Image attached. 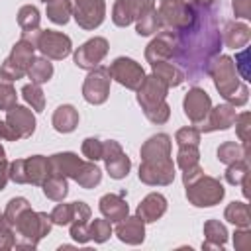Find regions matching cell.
Segmentation results:
<instances>
[{
    "label": "cell",
    "mask_w": 251,
    "mask_h": 251,
    "mask_svg": "<svg viewBox=\"0 0 251 251\" xmlns=\"http://www.w3.org/2000/svg\"><path fill=\"white\" fill-rule=\"evenodd\" d=\"M41 188H43L45 198H49L53 202H61L69 194V178L57 176V175H49L45 178V182L41 184Z\"/></svg>",
    "instance_id": "1f68e13d"
},
{
    "label": "cell",
    "mask_w": 251,
    "mask_h": 251,
    "mask_svg": "<svg viewBox=\"0 0 251 251\" xmlns=\"http://www.w3.org/2000/svg\"><path fill=\"white\" fill-rule=\"evenodd\" d=\"M82 161L84 159L78 157L73 151H59V153L49 155V171H51V175L65 176V178H73L75 180V176H76Z\"/></svg>",
    "instance_id": "ffe728a7"
},
{
    "label": "cell",
    "mask_w": 251,
    "mask_h": 251,
    "mask_svg": "<svg viewBox=\"0 0 251 251\" xmlns=\"http://www.w3.org/2000/svg\"><path fill=\"white\" fill-rule=\"evenodd\" d=\"M18 104V94H16V86H14V80L6 78L2 73H0V110H10L12 106Z\"/></svg>",
    "instance_id": "b9f144b4"
},
{
    "label": "cell",
    "mask_w": 251,
    "mask_h": 251,
    "mask_svg": "<svg viewBox=\"0 0 251 251\" xmlns=\"http://www.w3.org/2000/svg\"><path fill=\"white\" fill-rule=\"evenodd\" d=\"M235 20H251V0H231Z\"/></svg>",
    "instance_id": "f5cc1de1"
},
{
    "label": "cell",
    "mask_w": 251,
    "mask_h": 251,
    "mask_svg": "<svg viewBox=\"0 0 251 251\" xmlns=\"http://www.w3.org/2000/svg\"><path fill=\"white\" fill-rule=\"evenodd\" d=\"M35 59V45L24 37H20L14 45L10 55L4 59V63L0 65V73L10 78V80H20L27 75V69L31 65V61Z\"/></svg>",
    "instance_id": "52a82bcc"
},
{
    "label": "cell",
    "mask_w": 251,
    "mask_h": 251,
    "mask_svg": "<svg viewBox=\"0 0 251 251\" xmlns=\"http://www.w3.org/2000/svg\"><path fill=\"white\" fill-rule=\"evenodd\" d=\"M210 108H212V98L204 88L192 86V88L186 90V94L182 98V112H184V116L188 118V122L192 126L198 127L206 120Z\"/></svg>",
    "instance_id": "5bb4252c"
},
{
    "label": "cell",
    "mask_w": 251,
    "mask_h": 251,
    "mask_svg": "<svg viewBox=\"0 0 251 251\" xmlns=\"http://www.w3.org/2000/svg\"><path fill=\"white\" fill-rule=\"evenodd\" d=\"M200 163V149L198 145H178L176 151V165L184 171L188 167H194Z\"/></svg>",
    "instance_id": "7bdbcfd3"
},
{
    "label": "cell",
    "mask_w": 251,
    "mask_h": 251,
    "mask_svg": "<svg viewBox=\"0 0 251 251\" xmlns=\"http://www.w3.org/2000/svg\"><path fill=\"white\" fill-rule=\"evenodd\" d=\"M100 180H102V171H100V167H98L94 161H82V165H80V169H78V173H76V176H75V182H76L80 188L90 190V188L98 186Z\"/></svg>",
    "instance_id": "4dcf8cb0"
},
{
    "label": "cell",
    "mask_w": 251,
    "mask_h": 251,
    "mask_svg": "<svg viewBox=\"0 0 251 251\" xmlns=\"http://www.w3.org/2000/svg\"><path fill=\"white\" fill-rule=\"evenodd\" d=\"M88 233H90V241L104 243V241L110 239L114 229H112V224L106 218H94L92 222H88Z\"/></svg>",
    "instance_id": "ab89813d"
},
{
    "label": "cell",
    "mask_w": 251,
    "mask_h": 251,
    "mask_svg": "<svg viewBox=\"0 0 251 251\" xmlns=\"http://www.w3.org/2000/svg\"><path fill=\"white\" fill-rule=\"evenodd\" d=\"M176 145H200V129L196 126H186L175 133Z\"/></svg>",
    "instance_id": "7dc6e473"
},
{
    "label": "cell",
    "mask_w": 251,
    "mask_h": 251,
    "mask_svg": "<svg viewBox=\"0 0 251 251\" xmlns=\"http://www.w3.org/2000/svg\"><path fill=\"white\" fill-rule=\"evenodd\" d=\"M153 8L155 0H116L112 6V22L118 27H127Z\"/></svg>",
    "instance_id": "9a60e30c"
},
{
    "label": "cell",
    "mask_w": 251,
    "mask_h": 251,
    "mask_svg": "<svg viewBox=\"0 0 251 251\" xmlns=\"http://www.w3.org/2000/svg\"><path fill=\"white\" fill-rule=\"evenodd\" d=\"M25 165V182L31 186H41L45 178L51 175L49 171V157L45 155H31L24 159Z\"/></svg>",
    "instance_id": "484cf974"
},
{
    "label": "cell",
    "mask_w": 251,
    "mask_h": 251,
    "mask_svg": "<svg viewBox=\"0 0 251 251\" xmlns=\"http://www.w3.org/2000/svg\"><path fill=\"white\" fill-rule=\"evenodd\" d=\"M224 220L233 224L235 227H251V214H249L247 202H241V200L229 202L224 210Z\"/></svg>",
    "instance_id": "f546056e"
},
{
    "label": "cell",
    "mask_w": 251,
    "mask_h": 251,
    "mask_svg": "<svg viewBox=\"0 0 251 251\" xmlns=\"http://www.w3.org/2000/svg\"><path fill=\"white\" fill-rule=\"evenodd\" d=\"M53 73H55V69H53L51 59L41 55V57H35L31 61V65L27 69V78H29V82L41 86V84H45V82H49L53 78Z\"/></svg>",
    "instance_id": "f1b7e54d"
},
{
    "label": "cell",
    "mask_w": 251,
    "mask_h": 251,
    "mask_svg": "<svg viewBox=\"0 0 251 251\" xmlns=\"http://www.w3.org/2000/svg\"><path fill=\"white\" fill-rule=\"evenodd\" d=\"M80 153L82 157H86V161H100L102 159V139L98 137H84L82 145H80Z\"/></svg>",
    "instance_id": "bcb514c9"
},
{
    "label": "cell",
    "mask_w": 251,
    "mask_h": 251,
    "mask_svg": "<svg viewBox=\"0 0 251 251\" xmlns=\"http://www.w3.org/2000/svg\"><path fill=\"white\" fill-rule=\"evenodd\" d=\"M98 210L100 214L110 222V224H118L120 220H124L126 216H129V206L126 202V196H122L120 192H108L98 200Z\"/></svg>",
    "instance_id": "603a6c76"
},
{
    "label": "cell",
    "mask_w": 251,
    "mask_h": 251,
    "mask_svg": "<svg viewBox=\"0 0 251 251\" xmlns=\"http://www.w3.org/2000/svg\"><path fill=\"white\" fill-rule=\"evenodd\" d=\"M200 8L196 0H161L157 8L159 24L165 29H186L196 22Z\"/></svg>",
    "instance_id": "5b68a950"
},
{
    "label": "cell",
    "mask_w": 251,
    "mask_h": 251,
    "mask_svg": "<svg viewBox=\"0 0 251 251\" xmlns=\"http://www.w3.org/2000/svg\"><path fill=\"white\" fill-rule=\"evenodd\" d=\"M247 175H249V163H247V159H241V161H235L231 165H226L224 178L227 184L239 186L243 180H247Z\"/></svg>",
    "instance_id": "f35d334b"
},
{
    "label": "cell",
    "mask_w": 251,
    "mask_h": 251,
    "mask_svg": "<svg viewBox=\"0 0 251 251\" xmlns=\"http://www.w3.org/2000/svg\"><path fill=\"white\" fill-rule=\"evenodd\" d=\"M27 208H31V204H29L27 198H24V196H14V198L8 200V204H6L4 212H2V216L6 218V222H8L10 226H14L16 220H18Z\"/></svg>",
    "instance_id": "60d3db41"
},
{
    "label": "cell",
    "mask_w": 251,
    "mask_h": 251,
    "mask_svg": "<svg viewBox=\"0 0 251 251\" xmlns=\"http://www.w3.org/2000/svg\"><path fill=\"white\" fill-rule=\"evenodd\" d=\"M6 124L12 127L18 141L31 137L35 133V126H37L33 110H29V106H22V104H16L10 110H6Z\"/></svg>",
    "instance_id": "e0dca14e"
},
{
    "label": "cell",
    "mask_w": 251,
    "mask_h": 251,
    "mask_svg": "<svg viewBox=\"0 0 251 251\" xmlns=\"http://www.w3.org/2000/svg\"><path fill=\"white\" fill-rule=\"evenodd\" d=\"M184 194L188 204H192L194 208H212L224 200L226 188L220 182V178L202 173L198 178L184 186Z\"/></svg>",
    "instance_id": "8992f818"
},
{
    "label": "cell",
    "mask_w": 251,
    "mask_h": 251,
    "mask_svg": "<svg viewBox=\"0 0 251 251\" xmlns=\"http://www.w3.org/2000/svg\"><path fill=\"white\" fill-rule=\"evenodd\" d=\"M14 249V227L6 222V218H0V251Z\"/></svg>",
    "instance_id": "681fc988"
},
{
    "label": "cell",
    "mask_w": 251,
    "mask_h": 251,
    "mask_svg": "<svg viewBox=\"0 0 251 251\" xmlns=\"http://www.w3.org/2000/svg\"><path fill=\"white\" fill-rule=\"evenodd\" d=\"M233 126H235L237 139L241 141V145H243L245 153H249V129H251V114H249V112H241V114H237V118H235Z\"/></svg>",
    "instance_id": "f6af8a7d"
},
{
    "label": "cell",
    "mask_w": 251,
    "mask_h": 251,
    "mask_svg": "<svg viewBox=\"0 0 251 251\" xmlns=\"http://www.w3.org/2000/svg\"><path fill=\"white\" fill-rule=\"evenodd\" d=\"M247 59H249V51H247L245 47H243L239 53H235V59H233V63H235V69H237V73H239V76H241L243 80H249Z\"/></svg>",
    "instance_id": "db71d44e"
},
{
    "label": "cell",
    "mask_w": 251,
    "mask_h": 251,
    "mask_svg": "<svg viewBox=\"0 0 251 251\" xmlns=\"http://www.w3.org/2000/svg\"><path fill=\"white\" fill-rule=\"evenodd\" d=\"M22 98L25 100V104L33 110V112H43L45 110V94L41 90L39 84H33V82H27L22 86L20 90Z\"/></svg>",
    "instance_id": "8d00e7d4"
},
{
    "label": "cell",
    "mask_w": 251,
    "mask_h": 251,
    "mask_svg": "<svg viewBox=\"0 0 251 251\" xmlns=\"http://www.w3.org/2000/svg\"><path fill=\"white\" fill-rule=\"evenodd\" d=\"M227 227L220 220H206L204 222V241L202 249H224L227 243Z\"/></svg>",
    "instance_id": "83f0119b"
},
{
    "label": "cell",
    "mask_w": 251,
    "mask_h": 251,
    "mask_svg": "<svg viewBox=\"0 0 251 251\" xmlns=\"http://www.w3.org/2000/svg\"><path fill=\"white\" fill-rule=\"evenodd\" d=\"M159 29H161V24H159V16H157V8L145 12V14L135 22V33L141 35V37L155 35Z\"/></svg>",
    "instance_id": "74e56055"
},
{
    "label": "cell",
    "mask_w": 251,
    "mask_h": 251,
    "mask_svg": "<svg viewBox=\"0 0 251 251\" xmlns=\"http://www.w3.org/2000/svg\"><path fill=\"white\" fill-rule=\"evenodd\" d=\"M167 94H169V86L161 78H157L153 73L145 75L143 82L135 90V100L151 124L161 126L169 122L171 106L167 104Z\"/></svg>",
    "instance_id": "3957f363"
},
{
    "label": "cell",
    "mask_w": 251,
    "mask_h": 251,
    "mask_svg": "<svg viewBox=\"0 0 251 251\" xmlns=\"http://www.w3.org/2000/svg\"><path fill=\"white\" fill-rule=\"evenodd\" d=\"M73 204H75V220L73 222H88L90 216H92L90 206L86 202H82V200H76Z\"/></svg>",
    "instance_id": "11a10c76"
},
{
    "label": "cell",
    "mask_w": 251,
    "mask_h": 251,
    "mask_svg": "<svg viewBox=\"0 0 251 251\" xmlns=\"http://www.w3.org/2000/svg\"><path fill=\"white\" fill-rule=\"evenodd\" d=\"M104 165H106V173H108L110 178H114V180L126 178V176L129 175V171H131V159L126 155V151H122V153H118V155L106 159Z\"/></svg>",
    "instance_id": "836d02e7"
},
{
    "label": "cell",
    "mask_w": 251,
    "mask_h": 251,
    "mask_svg": "<svg viewBox=\"0 0 251 251\" xmlns=\"http://www.w3.org/2000/svg\"><path fill=\"white\" fill-rule=\"evenodd\" d=\"M108 71H110L112 80H116L118 84L126 86L127 90H137L139 84L145 78L143 67L135 59H131V57H116L110 63Z\"/></svg>",
    "instance_id": "7c38bea8"
},
{
    "label": "cell",
    "mask_w": 251,
    "mask_h": 251,
    "mask_svg": "<svg viewBox=\"0 0 251 251\" xmlns=\"http://www.w3.org/2000/svg\"><path fill=\"white\" fill-rule=\"evenodd\" d=\"M51 220H53V226H69L75 220V204L61 200V204H57L51 210Z\"/></svg>",
    "instance_id": "ee69618b"
},
{
    "label": "cell",
    "mask_w": 251,
    "mask_h": 251,
    "mask_svg": "<svg viewBox=\"0 0 251 251\" xmlns=\"http://www.w3.org/2000/svg\"><path fill=\"white\" fill-rule=\"evenodd\" d=\"M0 141H18L12 127L6 124V120H0Z\"/></svg>",
    "instance_id": "9f6ffc18"
},
{
    "label": "cell",
    "mask_w": 251,
    "mask_h": 251,
    "mask_svg": "<svg viewBox=\"0 0 251 251\" xmlns=\"http://www.w3.org/2000/svg\"><path fill=\"white\" fill-rule=\"evenodd\" d=\"M171 149H173V139L169 133H153L151 137H147L139 149V157L141 161H153V159H167L171 157Z\"/></svg>",
    "instance_id": "7402d4cb"
},
{
    "label": "cell",
    "mask_w": 251,
    "mask_h": 251,
    "mask_svg": "<svg viewBox=\"0 0 251 251\" xmlns=\"http://www.w3.org/2000/svg\"><path fill=\"white\" fill-rule=\"evenodd\" d=\"M167 208H169V202L161 192H149L137 204L135 216H139L145 224H153V222H157V220H161L165 216Z\"/></svg>",
    "instance_id": "44dd1931"
},
{
    "label": "cell",
    "mask_w": 251,
    "mask_h": 251,
    "mask_svg": "<svg viewBox=\"0 0 251 251\" xmlns=\"http://www.w3.org/2000/svg\"><path fill=\"white\" fill-rule=\"evenodd\" d=\"M0 218H2V212H0Z\"/></svg>",
    "instance_id": "94428289"
},
{
    "label": "cell",
    "mask_w": 251,
    "mask_h": 251,
    "mask_svg": "<svg viewBox=\"0 0 251 251\" xmlns=\"http://www.w3.org/2000/svg\"><path fill=\"white\" fill-rule=\"evenodd\" d=\"M8 176H10V180L16 182V184H27V182H25V165H24V159L10 161Z\"/></svg>",
    "instance_id": "f907efd6"
},
{
    "label": "cell",
    "mask_w": 251,
    "mask_h": 251,
    "mask_svg": "<svg viewBox=\"0 0 251 251\" xmlns=\"http://www.w3.org/2000/svg\"><path fill=\"white\" fill-rule=\"evenodd\" d=\"M71 2H73V18L78 27L92 31L102 25L106 18L104 0H71Z\"/></svg>",
    "instance_id": "4fadbf2b"
},
{
    "label": "cell",
    "mask_w": 251,
    "mask_h": 251,
    "mask_svg": "<svg viewBox=\"0 0 251 251\" xmlns=\"http://www.w3.org/2000/svg\"><path fill=\"white\" fill-rule=\"evenodd\" d=\"M45 14L53 24L65 25L69 24L73 16V2L71 0H49L45 4Z\"/></svg>",
    "instance_id": "d6a6232c"
},
{
    "label": "cell",
    "mask_w": 251,
    "mask_h": 251,
    "mask_svg": "<svg viewBox=\"0 0 251 251\" xmlns=\"http://www.w3.org/2000/svg\"><path fill=\"white\" fill-rule=\"evenodd\" d=\"M110 84H112V76L108 67L98 65L88 71L82 82V98L92 106H100L110 96Z\"/></svg>",
    "instance_id": "ba28073f"
},
{
    "label": "cell",
    "mask_w": 251,
    "mask_h": 251,
    "mask_svg": "<svg viewBox=\"0 0 251 251\" xmlns=\"http://www.w3.org/2000/svg\"><path fill=\"white\" fill-rule=\"evenodd\" d=\"M222 43H226V47L229 49H243L249 39H251V27L245 22H237V20H229L224 24L222 31Z\"/></svg>",
    "instance_id": "cb8c5ba5"
},
{
    "label": "cell",
    "mask_w": 251,
    "mask_h": 251,
    "mask_svg": "<svg viewBox=\"0 0 251 251\" xmlns=\"http://www.w3.org/2000/svg\"><path fill=\"white\" fill-rule=\"evenodd\" d=\"M116 237L126 245H141L145 241V222L139 216H126L116 224Z\"/></svg>",
    "instance_id": "d6986e66"
},
{
    "label": "cell",
    "mask_w": 251,
    "mask_h": 251,
    "mask_svg": "<svg viewBox=\"0 0 251 251\" xmlns=\"http://www.w3.org/2000/svg\"><path fill=\"white\" fill-rule=\"evenodd\" d=\"M175 31V55L173 63H176L188 80H198L202 75H208L210 61L220 53L222 35L216 20V12L212 8L202 6L196 22L186 29Z\"/></svg>",
    "instance_id": "6da1fadb"
},
{
    "label": "cell",
    "mask_w": 251,
    "mask_h": 251,
    "mask_svg": "<svg viewBox=\"0 0 251 251\" xmlns=\"http://www.w3.org/2000/svg\"><path fill=\"white\" fill-rule=\"evenodd\" d=\"M196 2H198L200 6H206V8H212V6H214V4L218 2V0H196Z\"/></svg>",
    "instance_id": "6f0895ef"
},
{
    "label": "cell",
    "mask_w": 251,
    "mask_h": 251,
    "mask_svg": "<svg viewBox=\"0 0 251 251\" xmlns=\"http://www.w3.org/2000/svg\"><path fill=\"white\" fill-rule=\"evenodd\" d=\"M151 73H153L157 78H161L169 88H176V86H180V84L186 80L184 71H182L176 63H173V61L151 63Z\"/></svg>",
    "instance_id": "4316f807"
},
{
    "label": "cell",
    "mask_w": 251,
    "mask_h": 251,
    "mask_svg": "<svg viewBox=\"0 0 251 251\" xmlns=\"http://www.w3.org/2000/svg\"><path fill=\"white\" fill-rule=\"evenodd\" d=\"M233 247L237 251H247L251 247V227H235V231H233Z\"/></svg>",
    "instance_id": "816d5d0a"
},
{
    "label": "cell",
    "mask_w": 251,
    "mask_h": 251,
    "mask_svg": "<svg viewBox=\"0 0 251 251\" xmlns=\"http://www.w3.org/2000/svg\"><path fill=\"white\" fill-rule=\"evenodd\" d=\"M4 159H6V149H4V145L0 141V161H4Z\"/></svg>",
    "instance_id": "680465c9"
},
{
    "label": "cell",
    "mask_w": 251,
    "mask_h": 251,
    "mask_svg": "<svg viewBox=\"0 0 251 251\" xmlns=\"http://www.w3.org/2000/svg\"><path fill=\"white\" fill-rule=\"evenodd\" d=\"M216 157H218L220 163L231 165V163H235V161L247 159L249 153H245L243 145L237 143V141H224V143H220V147L216 149Z\"/></svg>",
    "instance_id": "e575fe53"
},
{
    "label": "cell",
    "mask_w": 251,
    "mask_h": 251,
    "mask_svg": "<svg viewBox=\"0 0 251 251\" xmlns=\"http://www.w3.org/2000/svg\"><path fill=\"white\" fill-rule=\"evenodd\" d=\"M16 20H18V25L22 27V31H33V29H39L41 14L33 4H24L18 10Z\"/></svg>",
    "instance_id": "d590c367"
},
{
    "label": "cell",
    "mask_w": 251,
    "mask_h": 251,
    "mask_svg": "<svg viewBox=\"0 0 251 251\" xmlns=\"http://www.w3.org/2000/svg\"><path fill=\"white\" fill-rule=\"evenodd\" d=\"M110 51V43L106 37H100V35H94L90 39H86L82 45H78L75 51H73V61L78 69L82 71H90L94 67H98L104 57L108 55Z\"/></svg>",
    "instance_id": "30bf717a"
},
{
    "label": "cell",
    "mask_w": 251,
    "mask_h": 251,
    "mask_svg": "<svg viewBox=\"0 0 251 251\" xmlns=\"http://www.w3.org/2000/svg\"><path fill=\"white\" fill-rule=\"evenodd\" d=\"M237 118V110L235 106L224 102V104H218V106H212L206 120L198 126L200 133H212V131H226L233 126Z\"/></svg>",
    "instance_id": "ac0fdd59"
},
{
    "label": "cell",
    "mask_w": 251,
    "mask_h": 251,
    "mask_svg": "<svg viewBox=\"0 0 251 251\" xmlns=\"http://www.w3.org/2000/svg\"><path fill=\"white\" fill-rule=\"evenodd\" d=\"M35 49L43 57H47L51 61H63L65 57H69L73 53V41L63 31L41 29L39 31V37L35 41Z\"/></svg>",
    "instance_id": "9c48e42d"
},
{
    "label": "cell",
    "mask_w": 251,
    "mask_h": 251,
    "mask_svg": "<svg viewBox=\"0 0 251 251\" xmlns=\"http://www.w3.org/2000/svg\"><path fill=\"white\" fill-rule=\"evenodd\" d=\"M78 120H80L78 110L73 104H61L55 108V112L51 116V126L59 133H71L76 129Z\"/></svg>",
    "instance_id": "d4e9b609"
},
{
    "label": "cell",
    "mask_w": 251,
    "mask_h": 251,
    "mask_svg": "<svg viewBox=\"0 0 251 251\" xmlns=\"http://www.w3.org/2000/svg\"><path fill=\"white\" fill-rule=\"evenodd\" d=\"M175 45H176L175 31L161 27L145 47V61L149 65L159 63V61H171L175 55Z\"/></svg>",
    "instance_id": "2e32d148"
},
{
    "label": "cell",
    "mask_w": 251,
    "mask_h": 251,
    "mask_svg": "<svg viewBox=\"0 0 251 251\" xmlns=\"http://www.w3.org/2000/svg\"><path fill=\"white\" fill-rule=\"evenodd\" d=\"M69 235H71L78 245L88 243V241H90L88 222H71V224H69Z\"/></svg>",
    "instance_id": "c3c4849f"
},
{
    "label": "cell",
    "mask_w": 251,
    "mask_h": 251,
    "mask_svg": "<svg viewBox=\"0 0 251 251\" xmlns=\"http://www.w3.org/2000/svg\"><path fill=\"white\" fill-rule=\"evenodd\" d=\"M139 180L147 186H169L175 180V163L173 157L167 159H153V161H141Z\"/></svg>",
    "instance_id": "8fae6325"
},
{
    "label": "cell",
    "mask_w": 251,
    "mask_h": 251,
    "mask_svg": "<svg viewBox=\"0 0 251 251\" xmlns=\"http://www.w3.org/2000/svg\"><path fill=\"white\" fill-rule=\"evenodd\" d=\"M208 75L212 76L216 90L220 92V96L227 104H231L235 108L247 104L249 88H247L245 80L239 76V73L235 69V63H233V57L218 53L208 65Z\"/></svg>",
    "instance_id": "7a4b0ae2"
},
{
    "label": "cell",
    "mask_w": 251,
    "mask_h": 251,
    "mask_svg": "<svg viewBox=\"0 0 251 251\" xmlns=\"http://www.w3.org/2000/svg\"><path fill=\"white\" fill-rule=\"evenodd\" d=\"M12 227H14L16 249H35L39 241L51 233L53 220H51V214L47 212H35L27 208Z\"/></svg>",
    "instance_id": "277c9868"
},
{
    "label": "cell",
    "mask_w": 251,
    "mask_h": 251,
    "mask_svg": "<svg viewBox=\"0 0 251 251\" xmlns=\"http://www.w3.org/2000/svg\"><path fill=\"white\" fill-rule=\"evenodd\" d=\"M41 2H45V4H47V2H49V0H41Z\"/></svg>",
    "instance_id": "91938a15"
}]
</instances>
